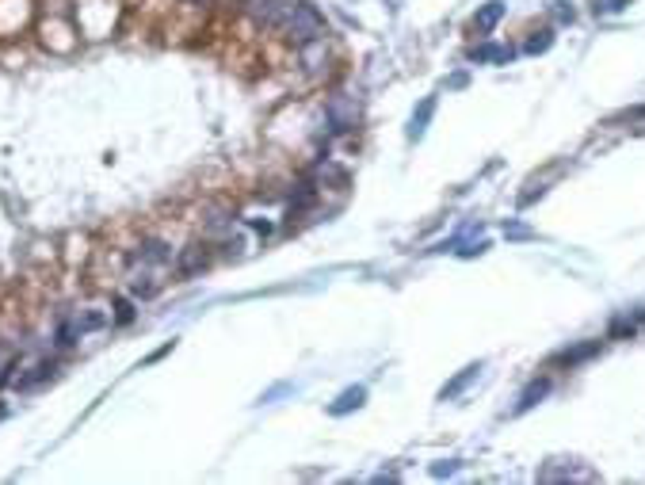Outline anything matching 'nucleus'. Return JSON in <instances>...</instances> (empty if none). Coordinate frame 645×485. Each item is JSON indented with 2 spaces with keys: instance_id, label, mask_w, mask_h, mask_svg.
<instances>
[{
  "instance_id": "nucleus-10",
  "label": "nucleus",
  "mask_w": 645,
  "mask_h": 485,
  "mask_svg": "<svg viewBox=\"0 0 645 485\" xmlns=\"http://www.w3.org/2000/svg\"><path fill=\"white\" fill-rule=\"evenodd\" d=\"M546 394H550V382H546V379H542V382H531V386L520 394V405H515V413H527V409H531V405H539V401H542Z\"/></svg>"
},
{
  "instance_id": "nucleus-6",
  "label": "nucleus",
  "mask_w": 645,
  "mask_h": 485,
  "mask_svg": "<svg viewBox=\"0 0 645 485\" xmlns=\"http://www.w3.org/2000/svg\"><path fill=\"white\" fill-rule=\"evenodd\" d=\"M504 12L508 8H504L500 0H489L485 8H478V16H474V31H478V35H489V31L504 19Z\"/></svg>"
},
{
  "instance_id": "nucleus-19",
  "label": "nucleus",
  "mask_w": 645,
  "mask_h": 485,
  "mask_svg": "<svg viewBox=\"0 0 645 485\" xmlns=\"http://www.w3.org/2000/svg\"><path fill=\"white\" fill-rule=\"evenodd\" d=\"M554 16H557V19H561V23H573V16H576V12H573V8H569V4H565V0H557V4H554Z\"/></svg>"
},
{
  "instance_id": "nucleus-2",
  "label": "nucleus",
  "mask_w": 645,
  "mask_h": 485,
  "mask_svg": "<svg viewBox=\"0 0 645 485\" xmlns=\"http://www.w3.org/2000/svg\"><path fill=\"white\" fill-rule=\"evenodd\" d=\"M539 482H596V470L581 466L576 459H554L539 470Z\"/></svg>"
},
{
  "instance_id": "nucleus-13",
  "label": "nucleus",
  "mask_w": 645,
  "mask_h": 485,
  "mask_svg": "<svg viewBox=\"0 0 645 485\" xmlns=\"http://www.w3.org/2000/svg\"><path fill=\"white\" fill-rule=\"evenodd\" d=\"M550 46H554V31H550V27H542V31H535V35L527 38V46H523V50H527V54H546Z\"/></svg>"
},
{
  "instance_id": "nucleus-17",
  "label": "nucleus",
  "mask_w": 645,
  "mask_h": 485,
  "mask_svg": "<svg viewBox=\"0 0 645 485\" xmlns=\"http://www.w3.org/2000/svg\"><path fill=\"white\" fill-rule=\"evenodd\" d=\"M637 329V321L634 318H619L615 325H611V336H622V333H634Z\"/></svg>"
},
{
  "instance_id": "nucleus-1",
  "label": "nucleus",
  "mask_w": 645,
  "mask_h": 485,
  "mask_svg": "<svg viewBox=\"0 0 645 485\" xmlns=\"http://www.w3.org/2000/svg\"><path fill=\"white\" fill-rule=\"evenodd\" d=\"M245 12L252 16L256 27H271V31L287 35L298 46H310L325 38V19L306 0H245Z\"/></svg>"
},
{
  "instance_id": "nucleus-21",
  "label": "nucleus",
  "mask_w": 645,
  "mask_h": 485,
  "mask_svg": "<svg viewBox=\"0 0 645 485\" xmlns=\"http://www.w3.org/2000/svg\"><path fill=\"white\" fill-rule=\"evenodd\" d=\"M489 248V241H478V245H470V248H462V256H481Z\"/></svg>"
},
{
  "instance_id": "nucleus-3",
  "label": "nucleus",
  "mask_w": 645,
  "mask_h": 485,
  "mask_svg": "<svg viewBox=\"0 0 645 485\" xmlns=\"http://www.w3.org/2000/svg\"><path fill=\"white\" fill-rule=\"evenodd\" d=\"M481 370H485V363H470V367H462L459 375H454V379L439 390V401H454V397H462L470 390V382H478Z\"/></svg>"
},
{
  "instance_id": "nucleus-9",
  "label": "nucleus",
  "mask_w": 645,
  "mask_h": 485,
  "mask_svg": "<svg viewBox=\"0 0 645 485\" xmlns=\"http://www.w3.org/2000/svg\"><path fill=\"white\" fill-rule=\"evenodd\" d=\"M134 260H145V264H168L172 252H168V245H160V241H145V245H138Z\"/></svg>"
},
{
  "instance_id": "nucleus-20",
  "label": "nucleus",
  "mask_w": 645,
  "mask_h": 485,
  "mask_svg": "<svg viewBox=\"0 0 645 485\" xmlns=\"http://www.w3.org/2000/svg\"><path fill=\"white\" fill-rule=\"evenodd\" d=\"M504 237H512V241H523V237H531V230H527V226H508V230H504Z\"/></svg>"
},
{
  "instance_id": "nucleus-18",
  "label": "nucleus",
  "mask_w": 645,
  "mask_h": 485,
  "mask_svg": "<svg viewBox=\"0 0 645 485\" xmlns=\"http://www.w3.org/2000/svg\"><path fill=\"white\" fill-rule=\"evenodd\" d=\"M454 470H459V462H454V459H447V462H435V466H432V477H451Z\"/></svg>"
},
{
  "instance_id": "nucleus-14",
  "label": "nucleus",
  "mask_w": 645,
  "mask_h": 485,
  "mask_svg": "<svg viewBox=\"0 0 645 485\" xmlns=\"http://www.w3.org/2000/svg\"><path fill=\"white\" fill-rule=\"evenodd\" d=\"M291 382H279V386H271V390H267V394L264 397H260V405H271V401H275V397H283V394H291Z\"/></svg>"
},
{
  "instance_id": "nucleus-5",
  "label": "nucleus",
  "mask_w": 645,
  "mask_h": 485,
  "mask_svg": "<svg viewBox=\"0 0 645 485\" xmlns=\"http://www.w3.org/2000/svg\"><path fill=\"white\" fill-rule=\"evenodd\" d=\"M363 401H367V390H363V386H348L344 394L328 405V413H332V416H348L352 409H363Z\"/></svg>"
},
{
  "instance_id": "nucleus-15",
  "label": "nucleus",
  "mask_w": 645,
  "mask_h": 485,
  "mask_svg": "<svg viewBox=\"0 0 645 485\" xmlns=\"http://www.w3.org/2000/svg\"><path fill=\"white\" fill-rule=\"evenodd\" d=\"M626 4H630V0H596L592 8H596V12H603V16H607V12H622V8H626Z\"/></svg>"
},
{
  "instance_id": "nucleus-12",
  "label": "nucleus",
  "mask_w": 645,
  "mask_h": 485,
  "mask_svg": "<svg viewBox=\"0 0 645 485\" xmlns=\"http://www.w3.org/2000/svg\"><path fill=\"white\" fill-rule=\"evenodd\" d=\"M600 352V340H592V344H581V348H565V352H557V363H581V359H588V355H596Z\"/></svg>"
},
{
  "instance_id": "nucleus-11",
  "label": "nucleus",
  "mask_w": 645,
  "mask_h": 485,
  "mask_svg": "<svg viewBox=\"0 0 645 485\" xmlns=\"http://www.w3.org/2000/svg\"><path fill=\"white\" fill-rule=\"evenodd\" d=\"M199 268H206V252L199 245H191L184 256H180V275H195Z\"/></svg>"
},
{
  "instance_id": "nucleus-8",
  "label": "nucleus",
  "mask_w": 645,
  "mask_h": 485,
  "mask_svg": "<svg viewBox=\"0 0 645 485\" xmlns=\"http://www.w3.org/2000/svg\"><path fill=\"white\" fill-rule=\"evenodd\" d=\"M474 62H493V65H508L515 58V50L512 46H496V43H485V46H478V50L470 54Z\"/></svg>"
},
{
  "instance_id": "nucleus-7",
  "label": "nucleus",
  "mask_w": 645,
  "mask_h": 485,
  "mask_svg": "<svg viewBox=\"0 0 645 485\" xmlns=\"http://www.w3.org/2000/svg\"><path fill=\"white\" fill-rule=\"evenodd\" d=\"M328 119H332V130H348V126H355V104L344 96H336L332 104H328Z\"/></svg>"
},
{
  "instance_id": "nucleus-4",
  "label": "nucleus",
  "mask_w": 645,
  "mask_h": 485,
  "mask_svg": "<svg viewBox=\"0 0 645 485\" xmlns=\"http://www.w3.org/2000/svg\"><path fill=\"white\" fill-rule=\"evenodd\" d=\"M432 115H435V96H424V99H420V107L413 111V123H409V138H413V141L424 138V130H428V123H432Z\"/></svg>"
},
{
  "instance_id": "nucleus-16",
  "label": "nucleus",
  "mask_w": 645,
  "mask_h": 485,
  "mask_svg": "<svg viewBox=\"0 0 645 485\" xmlns=\"http://www.w3.org/2000/svg\"><path fill=\"white\" fill-rule=\"evenodd\" d=\"M115 318H119V325L134 321V309H130V302H126V298H115Z\"/></svg>"
}]
</instances>
